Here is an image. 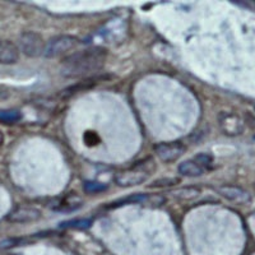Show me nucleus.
I'll list each match as a JSON object with an SVG mask.
<instances>
[{"instance_id":"nucleus-1","label":"nucleus","mask_w":255,"mask_h":255,"mask_svg":"<svg viewBox=\"0 0 255 255\" xmlns=\"http://www.w3.org/2000/svg\"><path fill=\"white\" fill-rule=\"evenodd\" d=\"M108 51L102 47H90L68 56L61 64V74L67 78H81L96 74L104 68Z\"/></svg>"},{"instance_id":"nucleus-2","label":"nucleus","mask_w":255,"mask_h":255,"mask_svg":"<svg viewBox=\"0 0 255 255\" xmlns=\"http://www.w3.org/2000/svg\"><path fill=\"white\" fill-rule=\"evenodd\" d=\"M18 45H19L18 46L19 51L23 52L24 55L28 56V58H38V56L44 55L45 47H46L42 36L37 32L32 31L23 32L19 36Z\"/></svg>"},{"instance_id":"nucleus-3","label":"nucleus","mask_w":255,"mask_h":255,"mask_svg":"<svg viewBox=\"0 0 255 255\" xmlns=\"http://www.w3.org/2000/svg\"><path fill=\"white\" fill-rule=\"evenodd\" d=\"M78 44V40L76 37L69 35H60L51 38L45 47L44 56L45 58H58L64 55L69 50L74 49Z\"/></svg>"},{"instance_id":"nucleus-4","label":"nucleus","mask_w":255,"mask_h":255,"mask_svg":"<svg viewBox=\"0 0 255 255\" xmlns=\"http://www.w3.org/2000/svg\"><path fill=\"white\" fill-rule=\"evenodd\" d=\"M221 130L229 136L240 135L245 130V122L241 116L234 113H221L218 116Z\"/></svg>"},{"instance_id":"nucleus-5","label":"nucleus","mask_w":255,"mask_h":255,"mask_svg":"<svg viewBox=\"0 0 255 255\" xmlns=\"http://www.w3.org/2000/svg\"><path fill=\"white\" fill-rule=\"evenodd\" d=\"M148 172L140 168H129L125 171L119 172L115 176V184L122 188H130V186L140 185L148 179Z\"/></svg>"},{"instance_id":"nucleus-6","label":"nucleus","mask_w":255,"mask_h":255,"mask_svg":"<svg viewBox=\"0 0 255 255\" xmlns=\"http://www.w3.org/2000/svg\"><path fill=\"white\" fill-rule=\"evenodd\" d=\"M217 190L220 193V195H222L223 198H226L227 200H230L232 203L245 206V204L252 203L253 200V197L249 191L240 188V186L222 185Z\"/></svg>"},{"instance_id":"nucleus-7","label":"nucleus","mask_w":255,"mask_h":255,"mask_svg":"<svg viewBox=\"0 0 255 255\" xmlns=\"http://www.w3.org/2000/svg\"><path fill=\"white\" fill-rule=\"evenodd\" d=\"M157 157L163 162H172L176 161L185 153V147L181 143H161L154 148Z\"/></svg>"},{"instance_id":"nucleus-8","label":"nucleus","mask_w":255,"mask_h":255,"mask_svg":"<svg viewBox=\"0 0 255 255\" xmlns=\"http://www.w3.org/2000/svg\"><path fill=\"white\" fill-rule=\"evenodd\" d=\"M41 218V211L36 207L19 206L13 209L8 216L6 220L13 223H28L35 222Z\"/></svg>"},{"instance_id":"nucleus-9","label":"nucleus","mask_w":255,"mask_h":255,"mask_svg":"<svg viewBox=\"0 0 255 255\" xmlns=\"http://www.w3.org/2000/svg\"><path fill=\"white\" fill-rule=\"evenodd\" d=\"M19 47L12 41L1 40L0 41V64L10 65L19 60Z\"/></svg>"},{"instance_id":"nucleus-10","label":"nucleus","mask_w":255,"mask_h":255,"mask_svg":"<svg viewBox=\"0 0 255 255\" xmlns=\"http://www.w3.org/2000/svg\"><path fill=\"white\" fill-rule=\"evenodd\" d=\"M204 171H206V168H203L200 165H198L194 159H189V161L180 163L179 166L180 174L188 177L202 176V175L204 174Z\"/></svg>"},{"instance_id":"nucleus-11","label":"nucleus","mask_w":255,"mask_h":255,"mask_svg":"<svg viewBox=\"0 0 255 255\" xmlns=\"http://www.w3.org/2000/svg\"><path fill=\"white\" fill-rule=\"evenodd\" d=\"M172 195L177 199L181 200H191L195 199L200 195V189L197 186H186V188H180L172 191Z\"/></svg>"},{"instance_id":"nucleus-12","label":"nucleus","mask_w":255,"mask_h":255,"mask_svg":"<svg viewBox=\"0 0 255 255\" xmlns=\"http://www.w3.org/2000/svg\"><path fill=\"white\" fill-rule=\"evenodd\" d=\"M22 119V114L14 109H5L0 110V122L4 124H15Z\"/></svg>"},{"instance_id":"nucleus-13","label":"nucleus","mask_w":255,"mask_h":255,"mask_svg":"<svg viewBox=\"0 0 255 255\" xmlns=\"http://www.w3.org/2000/svg\"><path fill=\"white\" fill-rule=\"evenodd\" d=\"M92 225V221L87 218H78V220L67 221L61 223V227H73V229H88Z\"/></svg>"},{"instance_id":"nucleus-14","label":"nucleus","mask_w":255,"mask_h":255,"mask_svg":"<svg viewBox=\"0 0 255 255\" xmlns=\"http://www.w3.org/2000/svg\"><path fill=\"white\" fill-rule=\"evenodd\" d=\"M83 189L87 193H101L108 189V185L100 181H86L83 184Z\"/></svg>"},{"instance_id":"nucleus-15","label":"nucleus","mask_w":255,"mask_h":255,"mask_svg":"<svg viewBox=\"0 0 255 255\" xmlns=\"http://www.w3.org/2000/svg\"><path fill=\"white\" fill-rule=\"evenodd\" d=\"M26 243L24 239H5V240L0 241V249H10V248L19 247V245H23Z\"/></svg>"},{"instance_id":"nucleus-16","label":"nucleus","mask_w":255,"mask_h":255,"mask_svg":"<svg viewBox=\"0 0 255 255\" xmlns=\"http://www.w3.org/2000/svg\"><path fill=\"white\" fill-rule=\"evenodd\" d=\"M194 161L198 165H200L203 168H206L207 166H209L212 163V156H209V154L207 153H200L198 154L197 157H194Z\"/></svg>"},{"instance_id":"nucleus-17","label":"nucleus","mask_w":255,"mask_h":255,"mask_svg":"<svg viewBox=\"0 0 255 255\" xmlns=\"http://www.w3.org/2000/svg\"><path fill=\"white\" fill-rule=\"evenodd\" d=\"M179 183V179H159V180H156L153 184H152V186H171V185H175V184Z\"/></svg>"},{"instance_id":"nucleus-18","label":"nucleus","mask_w":255,"mask_h":255,"mask_svg":"<svg viewBox=\"0 0 255 255\" xmlns=\"http://www.w3.org/2000/svg\"><path fill=\"white\" fill-rule=\"evenodd\" d=\"M254 186H255V183H254Z\"/></svg>"}]
</instances>
